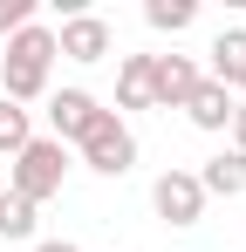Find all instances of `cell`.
<instances>
[{"instance_id":"e0dca14e","label":"cell","mask_w":246,"mask_h":252,"mask_svg":"<svg viewBox=\"0 0 246 252\" xmlns=\"http://www.w3.org/2000/svg\"><path fill=\"white\" fill-rule=\"evenodd\" d=\"M35 252H82V246H69V239H35Z\"/></svg>"},{"instance_id":"6da1fadb","label":"cell","mask_w":246,"mask_h":252,"mask_svg":"<svg viewBox=\"0 0 246 252\" xmlns=\"http://www.w3.org/2000/svg\"><path fill=\"white\" fill-rule=\"evenodd\" d=\"M55 62H62V55H55V28H41V21L21 28V34L7 41V55H0V95L21 102V109H28V102H48Z\"/></svg>"},{"instance_id":"52a82bcc","label":"cell","mask_w":246,"mask_h":252,"mask_svg":"<svg viewBox=\"0 0 246 252\" xmlns=\"http://www.w3.org/2000/svg\"><path fill=\"white\" fill-rule=\"evenodd\" d=\"M199 82H205V68L192 55H151V102L158 109H185Z\"/></svg>"},{"instance_id":"8992f818","label":"cell","mask_w":246,"mask_h":252,"mask_svg":"<svg viewBox=\"0 0 246 252\" xmlns=\"http://www.w3.org/2000/svg\"><path fill=\"white\" fill-rule=\"evenodd\" d=\"M96 116H103V102L89 89H48V136L55 143H82Z\"/></svg>"},{"instance_id":"5b68a950","label":"cell","mask_w":246,"mask_h":252,"mask_svg":"<svg viewBox=\"0 0 246 252\" xmlns=\"http://www.w3.org/2000/svg\"><path fill=\"white\" fill-rule=\"evenodd\" d=\"M205 205H212V198L199 191V170H178V164H171V170L151 177V211H158L164 225H199Z\"/></svg>"},{"instance_id":"ac0fdd59","label":"cell","mask_w":246,"mask_h":252,"mask_svg":"<svg viewBox=\"0 0 246 252\" xmlns=\"http://www.w3.org/2000/svg\"><path fill=\"white\" fill-rule=\"evenodd\" d=\"M233 95H240V102H246V82H240V89H233Z\"/></svg>"},{"instance_id":"5bb4252c","label":"cell","mask_w":246,"mask_h":252,"mask_svg":"<svg viewBox=\"0 0 246 252\" xmlns=\"http://www.w3.org/2000/svg\"><path fill=\"white\" fill-rule=\"evenodd\" d=\"M0 239H35V205L0 184Z\"/></svg>"},{"instance_id":"ba28073f","label":"cell","mask_w":246,"mask_h":252,"mask_svg":"<svg viewBox=\"0 0 246 252\" xmlns=\"http://www.w3.org/2000/svg\"><path fill=\"white\" fill-rule=\"evenodd\" d=\"M205 55H212L205 82H219V89H240V82H246V28H219Z\"/></svg>"},{"instance_id":"4fadbf2b","label":"cell","mask_w":246,"mask_h":252,"mask_svg":"<svg viewBox=\"0 0 246 252\" xmlns=\"http://www.w3.org/2000/svg\"><path fill=\"white\" fill-rule=\"evenodd\" d=\"M144 21H151L158 34H185V28L199 21V0H144Z\"/></svg>"},{"instance_id":"9c48e42d","label":"cell","mask_w":246,"mask_h":252,"mask_svg":"<svg viewBox=\"0 0 246 252\" xmlns=\"http://www.w3.org/2000/svg\"><path fill=\"white\" fill-rule=\"evenodd\" d=\"M233 109H240V95L219 82H199L192 89V102H185V116H192V129H205V136H219V129L233 123Z\"/></svg>"},{"instance_id":"277c9868","label":"cell","mask_w":246,"mask_h":252,"mask_svg":"<svg viewBox=\"0 0 246 252\" xmlns=\"http://www.w3.org/2000/svg\"><path fill=\"white\" fill-rule=\"evenodd\" d=\"M110 48H117V28L103 21V14H62V28H55V55L62 62H76V68H96V62H110Z\"/></svg>"},{"instance_id":"30bf717a","label":"cell","mask_w":246,"mask_h":252,"mask_svg":"<svg viewBox=\"0 0 246 252\" xmlns=\"http://www.w3.org/2000/svg\"><path fill=\"white\" fill-rule=\"evenodd\" d=\"M199 191H205V198H246V157H240V150H219V157H205Z\"/></svg>"},{"instance_id":"7c38bea8","label":"cell","mask_w":246,"mask_h":252,"mask_svg":"<svg viewBox=\"0 0 246 252\" xmlns=\"http://www.w3.org/2000/svg\"><path fill=\"white\" fill-rule=\"evenodd\" d=\"M28 143H35V109H21V102H7V95H0V157L28 150Z\"/></svg>"},{"instance_id":"7a4b0ae2","label":"cell","mask_w":246,"mask_h":252,"mask_svg":"<svg viewBox=\"0 0 246 252\" xmlns=\"http://www.w3.org/2000/svg\"><path fill=\"white\" fill-rule=\"evenodd\" d=\"M7 191L14 198H28V205H48V198H62V184H69V143H55V136H35L28 150H14L7 157Z\"/></svg>"},{"instance_id":"8fae6325","label":"cell","mask_w":246,"mask_h":252,"mask_svg":"<svg viewBox=\"0 0 246 252\" xmlns=\"http://www.w3.org/2000/svg\"><path fill=\"white\" fill-rule=\"evenodd\" d=\"M123 109H158L151 102V55H123L117 62V116Z\"/></svg>"},{"instance_id":"2e32d148","label":"cell","mask_w":246,"mask_h":252,"mask_svg":"<svg viewBox=\"0 0 246 252\" xmlns=\"http://www.w3.org/2000/svg\"><path fill=\"white\" fill-rule=\"evenodd\" d=\"M226 136H233V150H240V157H246V102H240V109H233V123H226Z\"/></svg>"},{"instance_id":"3957f363","label":"cell","mask_w":246,"mask_h":252,"mask_svg":"<svg viewBox=\"0 0 246 252\" xmlns=\"http://www.w3.org/2000/svg\"><path fill=\"white\" fill-rule=\"evenodd\" d=\"M76 150H82V164L96 170V177H130V164H137V136H130V123H123L117 109H103Z\"/></svg>"},{"instance_id":"9a60e30c","label":"cell","mask_w":246,"mask_h":252,"mask_svg":"<svg viewBox=\"0 0 246 252\" xmlns=\"http://www.w3.org/2000/svg\"><path fill=\"white\" fill-rule=\"evenodd\" d=\"M21 28H35V0H0V41H14Z\"/></svg>"}]
</instances>
